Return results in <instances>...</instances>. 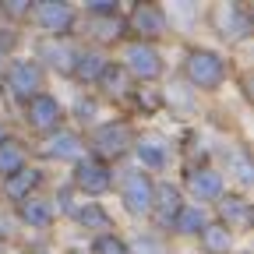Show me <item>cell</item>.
<instances>
[{"label": "cell", "instance_id": "9a60e30c", "mask_svg": "<svg viewBox=\"0 0 254 254\" xmlns=\"http://www.w3.org/2000/svg\"><path fill=\"white\" fill-rule=\"evenodd\" d=\"M21 219L28 222L32 230H46L53 222V205L43 201V198H25L21 201Z\"/></svg>", "mask_w": 254, "mask_h": 254}, {"label": "cell", "instance_id": "30bf717a", "mask_svg": "<svg viewBox=\"0 0 254 254\" xmlns=\"http://www.w3.org/2000/svg\"><path fill=\"white\" fill-rule=\"evenodd\" d=\"M134 152H138V159H141V166H148V170H163L166 159H170V145L159 138V134L138 138V141H134Z\"/></svg>", "mask_w": 254, "mask_h": 254}, {"label": "cell", "instance_id": "7c38bea8", "mask_svg": "<svg viewBox=\"0 0 254 254\" xmlns=\"http://www.w3.org/2000/svg\"><path fill=\"white\" fill-rule=\"evenodd\" d=\"M106 64H110V60H106L99 50H85V53H78V57L71 60V71H74L78 81H99L103 71H106Z\"/></svg>", "mask_w": 254, "mask_h": 254}, {"label": "cell", "instance_id": "3957f363", "mask_svg": "<svg viewBox=\"0 0 254 254\" xmlns=\"http://www.w3.org/2000/svg\"><path fill=\"white\" fill-rule=\"evenodd\" d=\"M124 71L141 78V81H152V78L163 74V60H159V53L148 43H131L127 46V57H124Z\"/></svg>", "mask_w": 254, "mask_h": 254}, {"label": "cell", "instance_id": "4316f807", "mask_svg": "<svg viewBox=\"0 0 254 254\" xmlns=\"http://www.w3.org/2000/svg\"><path fill=\"white\" fill-rule=\"evenodd\" d=\"M237 177H240L244 184H251V166H247V159H244V155H237Z\"/></svg>", "mask_w": 254, "mask_h": 254}, {"label": "cell", "instance_id": "44dd1931", "mask_svg": "<svg viewBox=\"0 0 254 254\" xmlns=\"http://www.w3.org/2000/svg\"><path fill=\"white\" fill-rule=\"evenodd\" d=\"M78 222H85V226H92V230H110V215L95 201H88L85 208H78Z\"/></svg>", "mask_w": 254, "mask_h": 254}, {"label": "cell", "instance_id": "d6986e66", "mask_svg": "<svg viewBox=\"0 0 254 254\" xmlns=\"http://www.w3.org/2000/svg\"><path fill=\"white\" fill-rule=\"evenodd\" d=\"M18 170H25V148L18 141H4L0 145V177H14Z\"/></svg>", "mask_w": 254, "mask_h": 254}, {"label": "cell", "instance_id": "7a4b0ae2", "mask_svg": "<svg viewBox=\"0 0 254 254\" xmlns=\"http://www.w3.org/2000/svg\"><path fill=\"white\" fill-rule=\"evenodd\" d=\"M120 198H124L127 212H134V215H145V212H152L155 184L148 180V173H141V170H131V173L124 177V184H120Z\"/></svg>", "mask_w": 254, "mask_h": 254}, {"label": "cell", "instance_id": "5b68a950", "mask_svg": "<svg viewBox=\"0 0 254 254\" xmlns=\"http://www.w3.org/2000/svg\"><path fill=\"white\" fill-rule=\"evenodd\" d=\"M92 145H95V152L99 155H124L127 152V145H131V127H127L124 120H117V124H103L99 131L92 134Z\"/></svg>", "mask_w": 254, "mask_h": 254}, {"label": "cell", "instance_id": "ffe728a7", "mask_svg": "<svg viewBox=\"0 0 254 254\" xmlns=\"http://www.w3.org/2000/svg\"><path fill=\"white\" fill-rule=\"evenodd\" d=\"M222 219H226V222H222V226H247V219H251V212H247V201L244 198H226V201H222Z\"/></svg>", "mask_w": 254, "mask_h": 254}, {"label": "cell", "instance_id": "83f0119b", "mask_svg": "<svg viewBox=\"0 0 254 254\" xmlns=\"http://www.w3.org/2000/svg\"><path fill=\"white\" fill-rule=\"evenodd\" d=\"M138 103H141L145 110H155V103H159V99H155L152 92H138Z\"/></svg>", "mask_w": 254, "mask_h": 254}, {"label": "cell", "instance_id": "ba28073f", "mask_svg": "<svg viewBox=\"0 0 254 254\" xmlns=\"http://www.w3.org/2000/svg\"><path fill=\"white\" fill-rule=\"evenodd\" d=\"M131 28L141 36L138 43L163 36V32H166V14H163V7H155V4H138V7L131 11Z\"/></svg>", "mask_w": 254, "mask_h": 254}, {"label": "cell", "instance_id": "603a6c76", "mask_svg": "<svg viewBox=\"0 0 254 254\" xmlns=\"http://www.w3.org/2000/svg\"><path fill=\"white\" fill-rule=\"evenodd\" d=\"M43 57H46L50 64H57V67H64V71L71 67V60H67L71 50H67V46H53V43H46V46H43Z\"/></svg>", "mask_w": 254, "mask_h": 254}, {"label": "cell", "instance_id": "f546056e", "mask_svg": "<svg viewBox=\"0 0 254 254\" xmlns=\"http://www.w3.org/2000/svg\"><path fill=\"white\" fill-rule=\"evenodd\" d=\"M7 141V134H4V124H0V145H4Z\"/></svg>", "mask_w": 254, "mask_h": 254}, {"label": "cell", "instance_id": "e0dca14e", "mask_svg": "<svg viewBox=\"0 0 254 254\" xmlns=\"http://www.w3.org/2000/svg\"><path fill=\"white\" fill-rule=\"evenodd\" d=\"M201 244L208 254H226L230 244H233V233L222 226V222H205V230H201Z\"/></svg>", "mask_w": 254, "mask_h": 254}, {"label": "cell", "instance_id": "5bb4252c", "mask_svg": "<svg viewBox=\"0 0 254 254\" xmlns=\"http://www.w3.org/2000/svg\"><path fill=\"white\" fill-rule=\"evenodd\" d=\"M43 184V173L39 170H18L14 177H7V184H4V190H7V198H14V201H25L32 190H36Z\"/></svg>", "mask_w": 254, "mask_h": 254}, {"label": "cell", "instance_id": "d4e9b609", "mask_svg": "<svg viewBox=\"0 0 254 254\" xmlns=\"http://www.w3.org/2000/svg\"><path fill=\"white\" fill-rule=\"evenodd\" d=\"M88 7H92L95 14H117V4H113V0H88Z\"/></svg>", "mask_w": 254, "mask_h": 254}, {"label": "cell", "instance_id": "f1b7e54d", "mask_svg": "<svg viewBox=\"0 0 254 254\" xmlns=\"http://www.w3.org/2000/svg\"><path fill=\"white\" fill-rule=\"evenodd\" d=\"M7 11H11V14H25L28 7H25V0H11V4H7Z\"/></svg>", "mask_w": 254, "mask_h": 254}, {"label": "cell", "instance_id": "cb8c5ba5", "mask_svg": "<svg viewBox=\"0 0 254 254\" xmlns=\"http://www.w3.org/2000/svg\"><path fill=\"white\" fill-rule=\"evenodd\" d=\"M124 78H127V71H124V67H110V64H106V71H103V85H110V92H117V95H120Z\"/></svg>", "mask_w": 254, "mask_h": 254}, {"label": "cell", "instance_id": "6da1fadb", "mask_svg": "<svg viewBox=\"0 0 254 254\" xmlns=\"http://www.w3.org/2000/svg\"><path fill=\"white\" fill-rule=\"evenodd\" d=\"M222 74H226V64H222L219 53H212V50H190L187 53V78H190V85L215 88L222 81Z\"/></svg>", "mask_w": 254, "mask_h": 254}, {"label": "cell", "instance_id": "277c9868", "mask_svg": "<svg viewBox=\"0 0 254 254\" xmlns=\"http://www.w3.org/2000/svg\"><path fill=\"white\" fill-rule=\"evenodd\" d=\"M7 85H11L14 95L32 99V95H39V88H43V67L36 60H14L11 71H7Z\"/></svg>", "mask_w": 254, "mask_h": 254}, {"label": "cell", "instance_id": "52a82bcc", "mask_svg": "<svg viewBox=\"0 0 254 254\" xmlns=\"http://www.w3.org/2000/svg\"><path fill=\"white\" fill-rule=\"evenodd\" d=\"M60 120H64V110H60V103L53 99V95L39 92V95L28 99V124L36 127V131H57Z\"/></svg>", "mask_w": 254, "mask_h": 254}, {"label": "cell", "instance_id": "8992f818", "mask_svg": "<svg viewBox=\"0 0 254 254\" xmlns=\"http://www.w3.org/2000/svg\"><path fill=\"white\" fill-rule=\"evenodd\" d=\"M74 184L85 190V194H103V190H110V184H113V173H110V166L103 159H85V163H78V170H74Z\"/></svg>", "mask_w": 254, "mask_h": 254}, {"label": "cell", "instance_id": "ac0fdd59", "mask_svg": "<svg viewBox=\"0 0 254 254\" xmlns=\"http://www.w3.org/2000/svg\"><path fill=\"white\" fill-rule=\"evenodd\" d=\"M173 230H177V233H187V237L201 233V230H205V212H201L198 205H184V208L177 212V219H173Z\"/></svg>", "mask_w": 254, "mask_h": 254}, {"label": "cell", "instance_id": "484cf974", "mask_svg": "<svg viewBox=\"0 0 254 254\" xmlns=\"http://www.w3.org/2000/svg\"><path fill=\"white\" fill-rule=\"evenodd\" d=\"M134 254H163V251H159V244H155V240H148V237H145V240H138V244H134Z\"/></svg>", "mask_w": 254, "mask_h": 254}, {"label": "cell", "instance_id": "4fadbf2b", "mask_svg": "<svg viewBox=\"0 0 254 254\" xmlns=\"http://www.w3.org/2000/svg\"><path fill=\"white\" fill-rule=\"evenodd\" d=\"M152 208H155L159 226H170V222L177 219V212L184 208V205H180V190H177V187H159L155 198H152Z\"/></svg>", "mask_w": 254, "mask_h": 254}, {"label": "cell", "instance_id": "2e32d148", "mask_svg": "<svg viewBox=\"0 0 254 254\" xmlns=\"http://www.w3.org/2000/svg\"><path fill=\"white\" fill-rule=\"evenodd\" d=\"M81 148H85L81 138L71 134V131H57V134L46 141V155H53V159H78Z\"/></svg>", "mask_w": 254, "mask_h": 254}, {"label": "cell", "instance_id": "9c48e42d", "mask_svg": "<svg viewBox=\"0 0 254 254\" xmlns=\"http://www.w3.org/2000/svg\"><path fill=\"white\" fill-rule=\"evenodd\" d=\"M36 21L50 32V36H64V32L74 25V11L67 4H57V0H43L36 7Z\"/></svg>", "mask_w": 254, "mask_h": 254}, {"label": "cell", "instance_id": "8fae6325", "mask_svg": "<svg viewBox=\"0 0 254 254\" xmlns=\"http://www.w3.org/2000/svg\"><path fill=\"white\" fill-rule=\"evenodd\" d=\"M187 187H190V194H194L198 201H212V198H219L222 194V177L215 173V170H190L187 173Z\"/></svg>", "mask_w": 254, "mask_h": 254}, {"label": "cell", "instance_id": "7402d4cb", "mask_svg": "<svg viewBox=\"0 0 254 254\" xmlns=\"http://www.w3.org/2000/svg\"><path fill=\"white\" fill-rule=\"evenodd\" d=\"M92 251H95V254H131V247H127L120 237H113V233H103L99 240H95Z\"/></svg>", "mask_w": 254, "mask_h": 254}, {"label": "cell", "instance_id": "4dcf8cb0", "mask_svg": "<svg viewBox=\"0 0 254 254\" xmlns=\"http://www.w3.org/2000/svg\"><path fill=\"white\" fill-rule=\"evenodd\" d=\"M0 60H4V46H0Z\"/></svg>", "mask_w": 254, "mask_h": 254}]
</instances>
